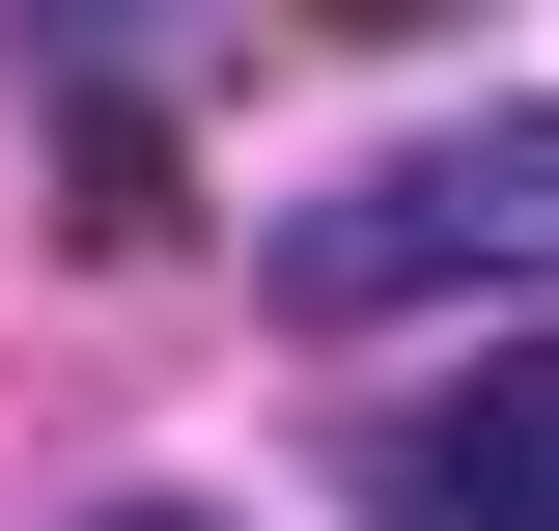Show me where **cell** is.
Segmentation results:
<instances>
[{"label": "cell", "mask_w": 559, "mask_h": 531, "mask_svg": "<svg viewBox=\"0 0 559 531\" xmlns=\"http://www.w3.org/2000/svg\"><path fill=\"white\" fill-rule=\"evenodd\" d=\"M448 280H559V113H476V140H392L280 224V308L364 335V308H448Z\"/></svg>", "instance_id": "cell-1"}, {"label": "cell", "mask_w": 559, "mask_h": 531, "mask_svg": "<svg viewBox=\"0 0 559 531\" xmlns=\"http://www.w3.org/2000/svg\"><path fill=\"white\" fill-rule=\"evenodd\" d=\"M364 504L392 531H559V335H476L448 392L364 420Z\"/></svg>", "instance_id": "cell-2"}, {"label": "cell", "mask_w": 559, "mask_h": 531, "mask_svg": "<svg viewBox=\"0 0 559 531\" xmlns=\"http://www.w3.org/2000/svg\"><path fill=\"white\" fill-rule=\"evenodd\" d=\"M28 28H57V57H140V28H168V0H28Z\"/></svg>", "instance_id": "cell-3"}, {"label": "cell", "mask_w": 559, "mask_h": 531, "mask_svg": "<svg viewBox=\"0 0 559 531\" xmlns=\"http://www.w3.org/2000/svg\"><path fill=\"white\" fill-rule=\"evenodd\" d=\"M112 531H197V504H112Z\"/></svg>", "instance_id": "cell-4"}]
</instances>
